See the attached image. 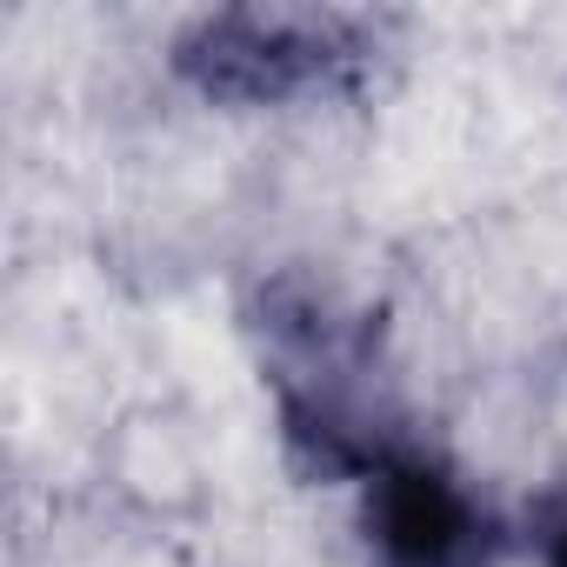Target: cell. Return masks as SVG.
Here are the masks:
<instances>
[{
	"mask_svg": "<svg viewBox=\"0 0 567 567\" xmlns=\"http://www.w3.org/2000/svg\"><path fill=\"white\" fill-rule=\"evenodd\" d=\"M368 61V28L334 8H220L181 28L174 68L194 94L280 107L341 87Z\"/></svg>",
	"mask_w": 567,
	"mask_h": 567,
	"instance_id": "1",
	"label": "cell"
},
{
	"mask_svg": "<svg viewBox=\"0 0 567 567\" xmlns=\"http://www.w3.org/2000/svg\"><path fill=\"white\" fill-rule=\"evenodd\" d=\"M361 487L374 567H487V514L441 461L394 447Z\"/></svg>",
	"mask_w": 567,
	"mask_h": 567,
	"instance_id": "2",
	"label": "cell"
},
{
	"mask_svg": "<svg viewBox=\"0 0 567 567\" xmlns=\"http://www.w3.org/2000/svg\"><path fill=\"white\" fill-rule=\"evenodd\" d=\"M534 547H540V567H567V481L540 501V520H534Z\"/></svg>",
	"mask_w": 567,
	"mask_h": 567,
	"instance_id": "3",
	"label": "cell"
}]
</instances>
